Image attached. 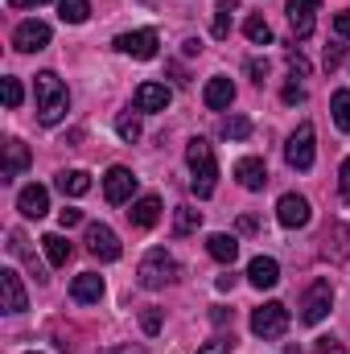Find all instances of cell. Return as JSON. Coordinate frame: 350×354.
<instances>
[{"mask_svg":"<svg viewBox=\"0 0 350 354\" xmlns=\"http://www.w3.org/2000/svg\"><path fill=\"white\" fill-rule=\"evenodd\" d=\"M33 95H37V120H42L46 128H54V124L66 120V111H71V91H66V83H62L54 71L33 75Z\"/></svg>","mask_w":350,"mask_h":354,"instance_id":"6da1fadb","label":"cell"},{"mask_svg":"<svg viewBox=\"0 0 350 354\" xmlns=\"http://www.w3.org/2000/svg\"><path fill=\"white\" fill-rule=\"evenodd\" d=\"M185 161H190V189L198 194V198H210L214 194V177H219V161H214V149H210V140H202V136H194L190 140V149H185Z\"/></svg>","mask_w":350,"mask_h":354,"instance_id":"7a4b0ae2","label":"cell"},{"mask_svg":"<svg viewBox=\"0 0 350 354\" xmlns=\"http://www.w3.org/2000/svg\"><path fill=\"white\" fill-rule=\"evenodd\" d=\"M136 276H140L145 288H165V284L177 276V264H174V256H169L165 248H153V252L140 260V272H136Z\"/></svg>","mask_w":350,"mask_h":354,"instance_id":"3957f363","label":"cell"},{"mask_svg":"<svg viewBox=\"0 0 350 354\" xmlns=\"http://www.w3.org/2000/svg\"><path fill=\"white\" fill-rule=\"evenodd\" d=\"M284 330H288V309H284L280 301H268V305H260V309L252 313V334L264 338V342L280 338Z\"/></svg>","mask_w":350,"mask_h":354,"instance_id":"277c9868","label":"cell"},{"mask_svg":"<svg viewBox=\"0 0 350 354\" xmlns=\"http://www.w3.org/2000/svg\"><path fill=\"white\" fill-rule=\"evenodd\" d=\"M330 305H334V288H330V280H313L309 292H305V301H301V322H305V326H317V322L330 313Z\"/></svg>","mask_w":350,"mask_h":354,"instance_id":"5b68a950","label":"cell"},{"mask_svg":"<svg viewBox=\"0 0 350 354\" xmlns=\"http://www.w3.org/2000/svg\"><path fill=\"white\" fill-rule=\"evenodd\" d=\"M87 252L95 260H103V264H111V260H120V235L107 227V223H91L87 227Z\"/></svg>","mask_w":350,"mask_h":354,"instance_id":"8992f818","label":"cell"},{"mask_svg":"<svg viewBox=\"0 0 350 354\" xmlns=\"http://www.w3.org/2000/svg\"><path fill=\"white\" fill-rule=\"evenodd\" d=\"M132 194H136V174L124 169V165H111L107 177H103V198L111 206H124V202H132Z\"/></svg>","mask_w":350,"mask_h":354,"instance_id":"52a82bcc","label":"cell"},{"mask_svg":"<svg viewBox=\"0 0 350 354\" xmlns=\"http://www.w3.org/2000/svg\"><path fill=\"white\" fill-rule=\"evenodd\" d=\"M284 161H288L293 169H309V165H313V124H301V128L288 136Z\"/></svg>","mask_w":350,"mask_h":354,"instance_id":"ba28073f","label":"cell"},{"mask_svg":"<svg viewBox=\"0 0 350 354\" xmlns=\"http://www.w3.org/2000/svg\"><path fill=\"white\" fill-rule=\"evenodd\" d=\"M12 46H17L21 54L46 50V46H50V25H46V21H21V25L12 29Z\"/></svg>","mask_w":350,"mask_h":354,"instance_id":"9c48e42d","label":"cell"},{"mask_svg":"<svg viewBox=\"0 0 350 354\" xmlns=\"http://www.w3.org/2000/svg\"><path fill=\"white\" fill-rule=\"evenodd\" d=\"M116 50H120V54H128V58H140V62H149V58H157V33H153V29L120 33V37H116Z\"/></svg>","mask_w":350,"mask_h":354,"instance_id":"30bf717a","label":"cell"},{"mask_svg":"<svg viewBox=\"0 0 350 354\" xmlns=\"http://www.w3.org/2000/svg\"><path fill=\"white\" fill-rule=\"evenodd\" d=\"M0 309L4 313H25L29 309V297H25V284L12 268H0Z\"/></svg>","mask_w":350,"mask_h":354,"instance_id":"8fae6325","label":"cell"},{"mask_svg":"<svg viewBox=\"0 0 350 354\" xmlns=\"http://www.w3.org/2000/svg\"><path fill=\"white\" fill-rule=\"evenodd\" d=\"M276 218H280V227L297 231V227L309 223V202H305L301 194H284V198L276 202Z\"/></svg>","mask_w":350,"mask_h":354,"instance_id":"7c38bea8","label":"cell"},{"mask_svg":"<svg viewBox=\"0 0 350 354\" xmlns=\"http://www.w3.org/2000/svg\"><path fill=\"white\" fill-rule=\"evenodd\" d=\"M317 4H322V0H288V25H293L297 37H309V33H313Z\"/></svg>","mask_w":350,"mask_h":354,"instance_id":"4fadbf2b","label":"cell"},{"mask_svg":"<svg viewBox=\"0 0 350 354\" xmlns=\"http://www.w3.org/2000/svg\"><path fill=\"white\" fill-rule=\"evenodd\" d=\"M174 99V91L165 83H140L136 87V111H165Z\"/></svg>","mask_w":350,"mask_h":354,"instance_id":"5bb4252c","label":"cell"},{"mask_svg":"<svg viewBox=\"0 0 350 354\" xmlns=\"http://www.w3.org/2000/svg\"><path fill=\"white\" fill-rule=\"evenodd\" d=\"M17 210H21L25 218H42V214L50 210V194H46V185H25V189L17 194Z\"/></svg>","mask_w":350,"mask_h":354,"instance_id":"9a60e30c","label":"cell"},{"mask_svg":"<svg viewBox=\"0 0 350 354\" xmlns=\"http://www.w3.org/2000/svg\"><path fill=\"white\" fill-rule=\"evenodd\" d=\"M33 165V153L21 145V140H8L4 145V174H0V181H12L17 174H25Z\"/></svg>","mask_w":350,"mask_h":354,"instance_id":"2e32d148","label":"cell"},{"mask_svg":"<svg viewBox=\"0 0 350 354\" xmlns=\"http://www.w3.org/2000/svg\"><path fill=\"white\" fill-rule=\"evenodd\" d=\"M202 103H206L210 111L231 107V103H235V83H231V79H223V75H219V79H210L206 91H202Z\"/></svg>","mask_w":350,"mask_h":354,"instance_id":"e0dca14e","label":"cell"},{"mask_svg":"<svg viewBox=\"0 0 350 354\" xmlns=\"http://www.w3.org/2000/svg\"><path fill=\"white\" fill-rule=\"evenodd\" d=\"M235 177H239L243 189H264L268 185V165L260 157H243V161H235Z\"/></svg>","mask_w":350,"mask_h":354,"instance_id":"ac0fdd59","label":"cell"},{"mask_svg":"<svg viewBox=\"0 0 350 354\" xmlns=\"http://www.w3.org/2000/svg\"><path fill=\"white\" fill-rule=\"evenodd\" d=\"M128 218H132V227H157V218H161V198H157V194L136 198L132 210H128Z\"/></svg>","mask_w":350,"mask_h":354,"instance_id":"d6986e66","label":"cell"},{"mask_svg":"<svg viewBox=\"0 0 350 354\" xmlns=\"http://www.w3.org/2000/svg\"><path fill=\"white\" fill-rule=\"evenodd\" d=\"M71 297H75L79 305H95V301L103 297V276H95V272L75 276V284H71Z\"/></svg>","mask_w":350,"mask_h":354,"instance_id":"ffe728a7","label":"cell"},{"mask_svg":"<svg viewBox=\"0 0 350 354\" xmlns=\"http://www.w3.org/2000/svg\"><path fill=\"white\" fill-rule=\"evenodd\" d=\"M248 280H252L256 288H272V284L280 280V264H276L272 256H256V260L248 264Z\"/></svg>","mask_w":350,"mask_h":354,"instance_id":"44dd1931","label":"cell"},{"mask_svg":"<svg viewBox=\"0 0 350 354\" xmlns=\"http://www.w3.org/2000/svg\"><path fill=\"white\" fill-rule=\"evenodd\" d=\"M206 252H210L219 264H235V256H239V239L219 231V235H210V239H206Z\"/></svg>","mask_w":350,"mask_h":354,"instance_id":"7402d4cb","label":"cell"},{"mask_svg":"<svg viewBox=\"0 0 350 354\" xmlns=\"http://www.w3.org/2000/svg\"><path fill=\"white\" fill-rule=\"evenodd\" d=\"M58 189L71 194V198H83L91 189V177L83 174V169H66V174H58Z\"/></svg>","mask_w":350,"mask_h":354,"instance_id":"603a6c76","label":"cell"},{"mask_svg":"<svg viewBox=\"0 0 350 354\" xmlns=\"http://www.w3.org/2000/svg\"><path fill=\"white\" fill-rule=\"evenodd\" d=\"M42 248H46V260L54 268H62L71 260V243H66L62 235H42Z\"/></svg>","mask_w":350,"mask_h":354,"instance_id":"cb8c5ba5","label":"cell"},{"mask_svg":"<svg viewBox=\"0 0 350 354\" xmlns=\"http://www.w3.org/2000/svg\"><path fill=\"white\" fill-rule=\"evenodd\" d=\"M87 12H91V0H58V17L66 25H83Z\"/></svg>","mask_w":350,"mask_h":354,"instance_id":"d4e9b609","label":"cell"},{"mask_svg":"<svg viewBox=\"0 0 350 354\" xmlns=\"http://www.w3.org/2000/svg\"><path fill=\"white\" fill-rule=\"evenodd\" d=\"M202 227V210H194V206H177L174 214V231L177 235H194Z\"/></svg>","mask_w":350,"mask_h":354,"instance_id":"484cf974","label":"cell"},{"mask_svg":"<svg viewBox=\"0 0 350 354\" xmlns=\"http://www.w3.org/2000/svg\"><path fill=\"white\" fill-rule=\"evenodd\" d=\"M330 111H334V124H338L342 132H350V91H334Z\"/></svg>","mask_w":350,"mask_h":354,"instance_id":"4316f807","label":"cell"},{"mask_svg":"<svg viewBox=\"0 0 350 354\" xmlns=\"http://www.w3.org/2000/svg\"><path fill=\"white\" fill-rule=\"evenodd\" d=\"M243 33H248V41H256V46H268V41H272V29H268V21H264V17H256V12L243 21Z\"/></svg>","mask_w":350,"mask_h":354,"instance_id":"83f0119b","label":"cell"},{"mask_svg":"<svg viewBox=\"0 0 350 354\" xmlns=\"http://www.w3.org/2000/svg\"><path fill=\"white\" fill-rule=\"evenodd\" d=\"M326 239H334V260H347L350 256V227L334 223V227L326 231Z\"/></svg>","mask_w":350,"mask_h":354,"instance_id":"f1b7e54d","label":"cell"},{"mask_svg":"<svg viewBox=\"0 0 350 354\" xmlns=\"http://www.w3.org/2000/svg\"><path fill=\"white\" fill-rule=\"evenodd\" d=\"M8 252H12L17 260H25V264L33 268V276H37V280H46V272H42V264H37V260H33V252H29V248L21 243V235H8Z\"/></svg>","mask_w":350,"mask_h":354,"instance_id":"f546056e","label":"cell"},{"mask_svg":"<svg viewBox=\"0 0 350 354\" xmlns=\"http://www.w3.org/2000/svg\"><path fill=\"white\" fill-rule=\"evenodd\" d=\"M231 33V0H219L214 8V37H227Z\"/></svg>","mask_w":350,"mask_h":354,"instance_id":"4dcf8cb0","label":"cell"},{"mask_svg":"<svg viewBox=\"0 0 350 354\" xmlns=\"http://www.w3.org/2000/svg\"><path fill=\"white\" fill-rule=\"evenodd\" d=\"M116 132L132 145V140H140V120H136V115H120V120H116Z\"/></svg>","mask_w":350,"mask_h":354,"instance_id":"1f68e13d","label":"cell"},{"mask_svg":"<svg viewBox=\"0 0 350 354\" xmlns=\"http://www.w3.org/2000/svg\"><path fill=\"white\" fill-rule=\"evenodd\" d=\"M227 136H231V140H248V136H252V120H248V115L227 120Z\"/></svg>","mask_w":350,"mask_h":354,"instance_id":"d6a6232c","label":"cell"},{"mask_svg":"<svg viewBox=\"0 0 350 354\" xmlns=\"http://www.w3.org/2000/svg\"><path fill=\"white\" fill-rule=\"evenodd\" d=\"M21 99H25V91L17 79H4V107H21Z\"/></svg>","mask_w":350,"mask_h":354,"instance_id":"836d02e7","label":"cell"},{"mask_svg":"<svg viewBox=\"0 0 350 354\" xmlns=\"http://www.w3.org/2000/svg\"><path fill=\"white\" fill-rule=\"evenodd\" d=\"M313 354H347V351H342L338 338H317V342H313Z\"/></svg>","mask_w":350,"mask_h":354,"instance_id":"e575fe53","label":"cell"},{"mask_svg":"<svg viewBox=\"0 0 350 354\" xmlns=\"http://www.w3.org/2000/svg\"><path fill=\"white\" fill-rule=\"evenodd\" d=\"M342 58H347V50H342V46H326V71H338V66H342Z\"/></svg>","mask_w":350,"mask_h":354,"instance_id":"d590c367","label":"cell"},{"mask_svg":"<svg viewBox=\"0 0 350 354\" xmlns=\"http://www.w3.org/2000/svg\"><path fill=\"white\" fill-rule=\"evenodd\" d=\"M288 71H293V79H305V75H309V62L293 50V54H288Z\"/></svg>","mask_w":350,"mask_h":354,"instance_id":"8d00e7d4","label":"cell"},{"mask_svg":"<svg viewBox=\"0 0 350 354\" xmlns=\"http://www.w3.org/2000/svg\"><path fill=\"white\" fill-rule=\"evenodd\" d=\"M140 326H145V334H157V330H161V313H157V309H145V313H140Z\"/></svg>","mask_w":350,"mask_h":354,"instance_id":"74e56055","label":"cell"},{"mask_svg":"<svg viewBox=\"0 0 350 354\" xmlns=\"http://www.w3.org/2000/svg\"><path fill=\"white\" fill-rule=\"evenodd\" d=\"M198 354H231V338H214V342L198 346Z\"/></svg>","mask_w":350,"mask_h":354,"instance_id":"f35d334b","label":"cell"},{"mask_svg":"<svg viewBox=\"0 0 350 354\" xmlns=\"http://www.w3.org/2000/svg\"><path fill=\"white\" fill-rule=\"evenodd\" d=\"M334 33H338L342 41H350V12H338V17H334Z\"/></svg>","mask_w":350,"mask_h":354,"instance_id":"ab89813d","label":"cell"},{"mask_svg":"<svg viewBox=\"0 0 350 354\" xmlns=\"http://www.w3.org/2000/svg\"><path fill=\"white\" fill-rule=\"evenodd\" d=\"M79 218H83V210H75V206H66V210H58V223H62V227H75Z\"/></svg>","mask_w":350,"mask_h":354,"instance_id":"60d3db41","label":"cell"},{"mask_svg":"<svg viewBox=\"0 0 350 354\" xmlns=\"http://www.w3.org/2000/svg\"><path fill=\"white\" fill-rule=\"evenodd\" d=\"M338 189H342V198L350 202V157L342 161V174H338Z\"/></svg>","mask_w":350,"mask_h":354,"instance_id":"b9f144b4","label":"cell"},{"mask_svg":"<svg viewBox=\"0 0 350 354\" xmlns=\"http://www.w3.org/2000/svg\"><path fill=\"white\" fill-rule=\"evenodd\" d=\"M248 71H252V79H256V83L268 79V62H260V58H252V62H248Z\"/></svg>","mask_w":350,"mask_h":354,"instance_id":"7bdbcfd3","label":"cell"},{"mask_svg":"<svg viewBox=\"0 0 350 354\" xmlns=\"http://www.w3.org/2000/svg\"><path fill=\"white\" fill-rule=\"evenodd\" d=\"M280 99H284V103H301V99H305V91H301V87H293V83H288V87L280 91Z\"/></svg>","mask_w":350,"mask_h":354,"instance_id":"ee69618b","label":"cell"},{"mask_svg":"<svg viewBox=\"0 0 350 354\" xmlns=\"http://www.w3.org/2000/svg\"><path fill=\"white\" fill-rule=\"evenodd\" d=\"M103 354H145V346H111V351H103Z\"/></svg>","mask_w":350,"mask_h":354,"instance_id":"f6af8a7d","label":"cell"},{"mask_svg":"<svg viewBox=\"0 0 350 354\" xmlns=\"http://www.w3.org/2000/svg\"><path fill=\"white\" fill-rule=\"evenodd\" d=\"M12 8H37V4H46V0H8Z\"/></svg>","mask_w":350,"mask_h":354,"instance_id":"bcb514c9","label":"cell"}]
</instances>
